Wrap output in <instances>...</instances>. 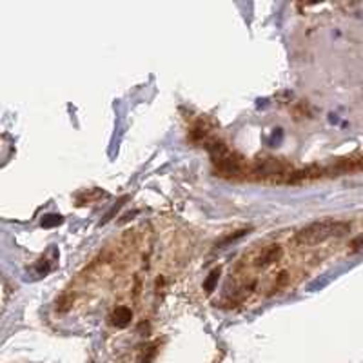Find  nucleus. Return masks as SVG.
I'll return each mask as SVG.
<instances>
[{
    "label": "nucleus",
    "instance_id": "obj_1",
    "mask_svg": "<svg viewBox=\"0 0 363 363\" xmlns=\"http://www.w3.org/2000/svg\"><path fill=\"white\" fill-rule=\"evenodd\" d=\"M351 225L347 222H340V220H322V222H314L307 225L306 229H301L296 235V242L300 245H318L323 244L330 238H338L349 233Z\"/></svg>",
    "mask_w": 363,
    "mask_h": 363
},
{
    "label": "nucleus",
    "instance_id": "obj_2",
    "mask_svg": "<svg viewBox=\"0 0 363 363\" xmlns=\"http://www.w3.org/2000/svg\"><path fill=\"white\" fill-rule=\"evenodd\" d=\"M115 318H116V320H115L116 325L124 327V325H128V322L131 320V313H129L125 307H120V309L115 313Z\"/></svg>",
    "mask_w": 363,
    "mask_h": 363
},
{
    "label": "nucleus",
    "instance_id": "obj_3",
    "mask_svg": "<svg viewBox=\"0 0 363 363\" xmlns=\"http://www.w3.org/2000/svg\"><path fill=\"white\" fill-rule=\"evenodd\" d=\"M218 274H220L218 271H215L213 274H211V280H209V284H207V293H211V289H213V284H215V280H216V277H218Z\"/></svg>",
    "mask_w": 363,
    "mask_h": 363
}]
</instances>
